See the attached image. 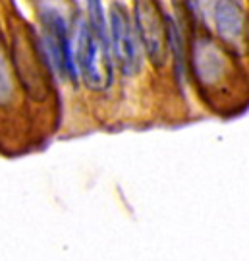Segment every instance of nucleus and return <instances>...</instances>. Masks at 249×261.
Returning <instances> with one entry per match:
<instances>
[{"mask_svg":"<svg viewBox=\"0 0 249 261\" xmlns=\"http://www.w3.org/2000/svg\"><path fill=\"white\" fill-rule=\"evenodd\" d=\"M75 72L93 91H104L112 84V55L108 29H93L79 23L75 39Z\"/></svg>","mask_w":249,"mask_h":261,"instance_id":"1","label":"nucleus"},{"mask_svg":"<svg viewBox=\"0 0 249 261\" xmlns=\"http://www.w3.org/2000/svg\"><path fill=\"white\" fill-rule=\"evenodd\" d=\"M214 21L222 37H226L228 41L241 37L243 25H245V14L240 0H216Z\"/></svg>","mask_w":249,"mask_h":261,"instance_id":"6","label":"nucleus"},{"mask_svg":"<svg viewBox=\"0 0 249 261\" xmlns=\"http://www.w3.org/2000/svg\"><path fill=\"white\" fill-rule=\"evenodd\" d=\"M46 60H50L58 72L70 75L75 82L77 72L74 64V47L64 16L54 8L43 12V41H39Z\"/></svg>","mask_w":249,"mask_h":261,"instance_id":"3","label":"nucleus"},{"mask_svg":"<svg viewBox=\"0 0 249 261\" xmlns=\"http://www.w3.org/2000/svg\"><path fill=\"white\" fill-rule=\"evenodd\" d=\"M135 33L141 48L155 66H164L168 60V43H166V18L155 0H135L133 6Z\"/></svg>","mask_w":249,"mask_h":261,"instance_id":"2","label":"nucleus"},{"mask_svg":"<svg viewBox=\"0 0 249 261\" xmlns=\"http://www.w3.org/2000/svg\"><path fill=\"white\" fill-rule=\"evenodd\" d=\"M45 55L41 50L39 41L27 33H16L14 41V64L23 82L27 93L37 99L45 97V80H43V64Z\"/></svg>","mask_w":249,"mask_h":261,"instance_id":"5","label":"nucleus"},{"mask_svg":"<svg viewBox=\"0 0 249 261\" xmlns=\"http://www.w3.org/2000/svg\"><path fill=\"white\" fill-rule=\"evenodd\" d=\"M195 64H197V74L203 77L205 82H214L218 80L222 74V56L218 55L216 47L212 45H201L199 47V55L195 58Z\"/></svg>","mask_w":249,"mask_h":261,"instance_id":"7","label":"nucleus"},{"mask_svg":"<svg viewBox=\"0 0 249 261\" xmlns=\"http://www.w3.org/2000/svg\"><path fill=\"white\" fill-rule=\"evenodd\" d=\"M110 55L116 58L120 70L126 75H135L141 70L143 48L139 43L133 23L129 21L126 10L114 4L110 10Z\"/></svg>","mask_w":249,"mask_h":261,"instance_id":"4","label":"nucleus"},{"mask_svg":"<svg viewBox=\"0 0 249 261\" xmlns=\"http://www.w3.org/2000/svg\"><path fill=\"white\" fill-rule=\"evenodd\" d=\"M12 99H14V80H12V72H10L4 48L0 45V107L10 105Z\"/></svg>","mask_w":249,"mask_h":261,"instance_id":"8","label":"nucleus"}]
</instances>
